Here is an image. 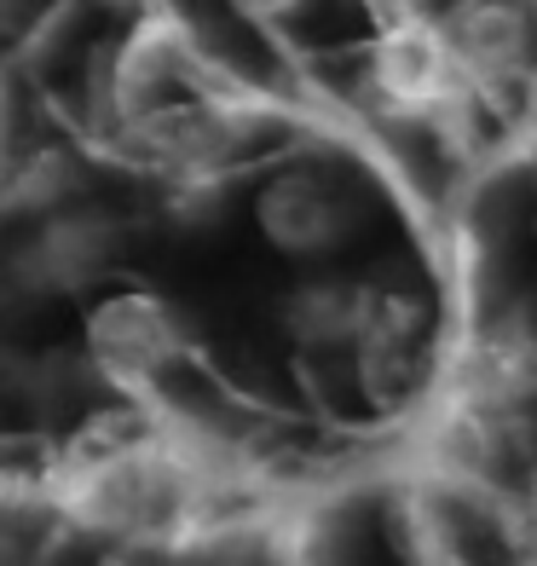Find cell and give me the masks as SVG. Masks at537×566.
Segmentation results:
<instances>
[{"label": "cell", "instance_id": "obj_1", "mask_svg": "<svg viewBox=\"0 0 537 566\" xmlns=\"http://www.w3.org/2000/svg\"><path fill=\"white\" fill-rule=\"evenodd\" d=\"M186 358H191V342L162 295L122 290L87 313V365L127 405H145Z\"/></svg>", "mask_w": 537, "mask_h": 566}, {"label": "cell", "instance_id": "obj_2", "mask_svg": "<svg viewBox=\"0 0 537 566\" xmlns=\"http://www.w3.org/2000/svg\"><path fill=\"white\" fill-rule=\"evenodd\" d=\"M352 226V179L341 168H289L261 191V231L289 254H318Z\"/></svg>", "mask_w": 537, "mask_h": 566}, {"label": "cell", "instance_id": "obj_3", "mask_svg": "<svg viewBox=\"0 0 537 566\" xmlns=\"http://www.w3.org/2000/svg\"><path fill=\"white\" fill-rule=\"evenodd\" d=\"M122 254V231L105 214H53L23 254V283L41 295H75L105 277Z\"/></svg>", "mask_w": 537, "mask_h": 566}, {"label": "cell", "instance_id": "obj_4", "mask_svg": "<svg viewBox=\"0 0 537 566\" xmlns=\"http://www.w3.org/2000/svg\"><path fill=\"white\" fill-rule=\"evenodd\" d=\"M238 7H243L249 18H284V12L301 7V0H238Z\"/></svg>", "mask_w": 537, "mask_h": 566}, {"label": "cell", "instance_id": "obj_5", "mask_svg": "<svg viewBox=\"0 0 537 566\" xmlns=\"http://www.w3.org/2000/svg\"><path fill=\"white\" fill-rule=\"evenodd\" d=\"M105 7H145V0H105Z\"/></svg>", "mask_w": 537, "mask_h": 566}]
</instances>
